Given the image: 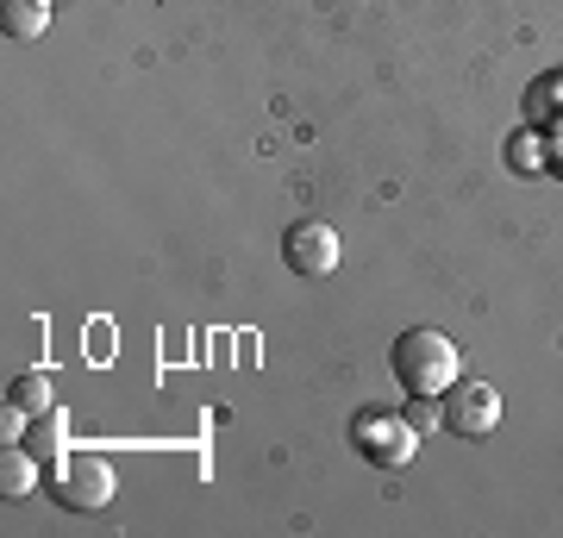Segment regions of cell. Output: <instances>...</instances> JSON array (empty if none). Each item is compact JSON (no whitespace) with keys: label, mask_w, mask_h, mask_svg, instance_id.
<instances>
[{"label":"cell","mask_w":563,"mask_h":538,"mask_svg":"<svg viewBox=\"0 0 563 538\" xmlns=\"http://www.w3.org/2000/svg\"><path fill=\"white\" fill-rule=\"evenodd\" d=\"M388 363H395V382H401L413 400H439L444 388L463 376V351L444 339V332H432V326L401 332L395 351H388Z\"/></svg>","instance_id":"obj_1"},{"label":"cell","mask_w":563,"mask_h":538,"mask_svg":"<svg viewBox=\"0 0 563 538\" xmlns=\"http://www.w3.org/2000/svg\"><path fill=\"white\" fill-rule=\"evenodd\" d=\"M51 488H57L63 507H76V514H95V507H107V501L120 495V476H113V463H107L101 451H76V458H63V463H57Z\"/></svg>","instance_id":"obj_2"},{"label":"cell","mask_w":563,"mask_h":538,"mask_svg":"<svg viewBox=\"0 0 563 538\" xmlns=\"http://www.w3.org/2000/svg\"><path fill=\"white\" fill-rule=\"evenodd\" d=\"M351 439H357V451L369 463L401 470V463H413V451H420V426H413V414H357L351 419Z\"/></svg>","instance_id":"obj_3"},{"label":"cell","mask_w":563,"mask_h":538,"mask_svg":"<svg viewBox=\"0 0 563 538\" xmlns=\"http://www.w3.org/2000/svg\"><path fill=\"white\" fill-rule=\"evenodd\" d=\"M439 414H444V432H457V439H488V432L501 426V395H495V382H451L439 395Z\"/></svg>","instance_id":"obj_4"},{"label":"cell","mask_w":563,"mask_h":538,"mask_svg":"<svg viewBox=\"0 0 563 538\" xmlns=\"http://www.w3.org/2000/svg\"><path fill=\"white\" fill-rule=\"evenodd\" d=\"M282 257H288V270L295 276H307V282H320V276H332L339 270V232L325 220H295L288 226V239H282Z\"/></svg>","instance_id":"obj_5"},{"label":"cell","mask_w":563,"mask_h":538,"mask_svg":"<svg viewBox=\"0 0 563 538\" xmlns=\"http://www.w3.org/2000/svg\"><path fill=\"white\" fill-rule=\"evenodd\" d=\"M20 444L38 463H63V444H69V414H63V407L32 414V419H25V432H20Z\"/></svg>","instance_id":"obj_6"},{"label":"cell","mask_w":563,"mask_h":538,"mask_svg":"<svg viewBox=\"0 0 563 538\" xmlns=\"http://www.w3.org/2000/svg\"><path fill=\"white\" fill-rule=\"evenodd\" d=\"M44 25H51V0H7V7H0V32L13 44L44 39Z\"/></svg>","instance_id":"obj_7"},{"label":"cell","mask_w":563,"mask_h":538,"mask_svg":"<svg viewBox=\"0 0 563 538\" xmlns=\"http://www.w3.org/2000/svg\"><path fill=\"white\" fill-rule=\"evenodd\" d=\"M51 395H57V382L44 376V370H25V376L13 382V388H7V400H13V407H20L25 419H32V414H44V407H57Z\"/></svg>","instance_id":"obj_8"},{"label":"cell","mask_w":563,"mask_h":538,"mask_svg":"<svg viewBox=\"0 0 563 538\" xmlns=\"http://www.w3.org/2000/svg\"><path fill=\"white\" fill-rule=\"evenodd\" d=\"M32 482H38V458H32L25 444H13V451H7V463H0V495L20 501V495H32Z\"/></svg>","instance_id":"obj_9"},{"label":"cell","mask_w":563,"mask_h":538,"mask_svg":"<svg viewBox=\"0 0 563 538\" xmlns=\"http://www.w3.org/2000/svg\"><path fill=\"white\" fill-rule=\"evenodd\" d=\"M544 144H551V157H544V169H551V176H563V120L551 125V139H544Z\"/></svg>","instance_id":"obj_10"}]
</instances>
